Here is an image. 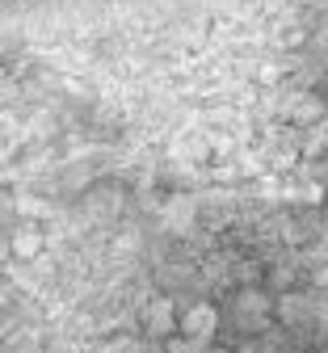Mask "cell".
<instances>
[{"instance_id":"cell-1","label":"cell","mask_w":328,"mask_h":353,"mask_svg":"<svg viewBox=\"0 0 328 353\" xmlns=\"http://www.w3.org/2000/svg\"><path fill=\"white\" fill-rule=\"evenodd\" d=\"M181 336H190L194 345H206V341H215V332H219V312L211 303H190L181 312Z\"/></svg>"},{"instance_id":"cell-2","label":"cell","mask_w":328,"mask_h":353,"mask_svg":"<svg viewBox=\"0 0 328 353\" xmlns=\"http://www.w3.org/2000/svg\"><path fill=\"white\" fill-rule=\"evenodd\" d=\"M194 214H198L194 198H173V202L164 206V228H168L173 236H185V232L194 228Z\"/></svg>"},{"instance_id":"cell-3","label":"cell","mask_w":328,"mask_h":353,"mask_svg":"<svg viewBox=\"0 0 328 353\" xmlns=\"http://www.w3.org/2000/svg\"><path fill=\"white\" fill-rule=\"evenodd\" d=\"M282 114L295 118V122H311V118L324 114V101H320L316 93H291V97L282 101Z\"/></svg>"},{"instance_id":"cell-4","label":"cell","mask_w":328,"mask_h":353,"mask_svg":"<svg viewBox=\"0 0 328 353\" xmlns=\"http://www.w3.org/2000/svg\"><path fill=\"white\" fill-rule=\"evenodd\" d=\"M236 320H240L244 328H261V320H265V294L244 290V294L236 299Z\"/></svg>"},{"instance_id":"cell-5","label":"cell","mask_w":328,"mask_h":353,"mask_svg":"<svg viewBox=\"0 0 328 353\" xmlns=\"http://www.w3.org/2000/svg\"><path fill=\"white\" fill-rule=\"evenodd\" d=\"M278 316H282V324H307L316 312H311L307 294H287V299H278Z\"/></svg>"},{"instance_id":"cell-6","label":"cell","mask_w":328,"mask_h":353,"mask_svg":"<svg viewBox=\"0 0 328 353\" xmlns=\"http://www.w3.org/2000/svg\"><path fill=\"white\" fill-rule=\"evenodd\" d=\"M144 328H148V336H164V332L173 328V307H168L164 299L148 307V316H144Z\"/></svg>"},{"instance_id":"cell-7","label":"cell","mask_w":328,"mask_h":353,"mask_svg":"<svg viewBox=\"0 0 328 353\" xmlns=\"http://www.w3.org/2000/svg\"><path fill=\"white\" fill-rule=\"evenodd\" d=\"M173 152H177V156H194V160H202V156H206V139L198 135V130H185V135L173 143Z\"/></svg>"},{"instance_id":"cell-8","label":"cell","mask_w":328,"mask_h":353,"mask_svg":"<svg viewBox=\"0 0 328 353\" xmlns=\"http://www.w3.org/2000/svg\"><path fill=\"white\" fill-rule=\"evenodd\" d=\"M38 248H42V236H38L34 228H21V232L13 236V252H17V256H34Z\"/></svg>"},{"instance_id":"cell-9","label":"cell","mask_w":328,"mask_h":353,"mask_svg":"<svg viewBox=\"0 0 328 353\" xmlns=\"http://www.w3.org/2000/svg\"><path fill=\"white\" fill-rule=\"evenodd\" d=\"M97 353H144V349H139V341H135V336H114V341H106Z\"/></svg>"},{"instance_id":"cell-10","label":"cell","mask_w":328,"mask_h":353,"mask_svg":"<svg viewBox=\"0 0 328 353\" xmlns=\"http://www.w3.org/2000/svg\"><path fill=\"white\" fill-rule=\"evenodd\" d=\"M164 353H202V345H194L190 336H173V341L164 345Z\"/></svg>"},{"instance_id":"cell-11","label":"cell","mask_w":328,"mask_h":353,"mask_svg":"<svg viewBox=\"0 0 328 353\" xmlns=\"http://www.w3.org/2000/svg\"><path fill=\"white\" fill-rule=\"evenodd\" d=\"M324 236H328V223H324Z\"/></svg>"}]
</instances>
